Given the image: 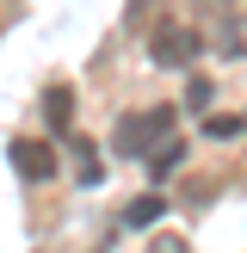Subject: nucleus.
<instances>
[{
  "instance_id": "1",
  "label": "nucleus",
  "mask_w": 247,
  "mask_h": 253,
  "mask_svg": "<svg viewBox=\"0 0 247 253\" xmlns=\"http://www.w3.org/2000/svg\"><path fill=\"white\" fill-rule=\"evenodd\" d=\"M173 105H148V111H124L118 118V130H111V148L118 155H130V161H142L148 148H161V142H173Z\"/></svg>"
},
{
  "instance_id": "2",
  "label": "nucleus",
  "mask_w": 247,
  "mask_h": 253,
  "mask_svg": "<svg viewBox=\"0 0 247 253\" xmlns=\"http://www.w3.org/2000/svg\"><path fill=\"white\" fill-rule=\"evenodd\" d=\"M148 49H155V62H161V68H185V62L198 56V31H192V25H161Z\"/></svg>"
},
{
  "instance_id": "3",
  "label": "nucleus",
  "mask_w": 247,
  "mask_h": 253,
  "mask_svg": "<svg viewBox=\"0 0 247 253\" xmlns=\"http://www.w3.org/2000/svg\"><path fill=\"white\" fill-rule=\"evenodd\" d=\"M12 167L31 185H43V179H56V148L49 142H12Z\"/></svg>"
},
{
  "instance_id": "4",
  "label": "nucleus",
  "mask_w": 247,
  "mask_h": 253,
  "mask_svg": "<svg viewBox=\"0 0 247 253\" xmlns=\"http://www.w3.org/2000/svg\"><path fill=\"white\" fill-rule=\"evenodd\" d=\"M216 56L247 62V12H229V19H222V31H216Z\"/></svg>"
},
{
  "instance_id": "5",
  "label": "nucleus",
  "mask_w": 247,
  "mask_h": 253,
  "mask_svg": "<svg viewBox=\"0 0 247 253\" xmlns=\"http://www.w3.org/2000/svg\"><path fill=\"white\" fill-rule=\"evenodd\" d=\"M179 161H185V142L173 136V142H161V155H148V173H155V179H167V173L179 167Z\"/></svg>"
},
{
  "instance_id": "6",
  "label": "nucleus",
  "mask_w": 247,
  "mask_h": 253,
  "mask_svg": "<svg viewBox=\"0 0 247 253\" xmlns=\"http://www.w3.org/2000/svg\"><path fill=\"white\" fill-rule=\"evenodd\" d=\"M185 105H192V111L210 105V81H204V74H192V81H185Z\"/></svg>"
},
{
  "instance_id": "7",
  "label": "nucleus",
  "mask_w": 247,
  "mask_h": 253,
  "mask_svg": "<svg viewBox=\"0 0 247 253\" xmlns=\"http://www.w3.org/2000/svg\"><path fill=\"white\" fill-rule=\"evenodd\" d=\"M155 216H161V198H142V204H136L124 222H130V229H142V222H155Z\"/></svg>"
},
{
  "instance_id": "8",
  "label": "nucleus",
  "mask_w": 247,
  "mask_h": 253,
  "mask_svg": "<svg viewBox=\"0 0 247 253\" xmlns=\"http://www.w3.org/2000/svg\"><path fill=\"white\" fill-rule=\"evenodd\" d=\"M204 136H216V142L222 136H241V118H204Z\"/></svg>"
},
{
  "instance_id": "9",
  "label": "nucleus",
  "mask_w": 247,
  "mask_h": 253,
  "mask_svg": "<svg viewBox=\"0 0 247 253\" xmlns=\"http://www.w3.org/2000/svg\"><path fill=\"white\" fill-rule=\"evenodd\" d=\"M43 99H49V118H56V124H68V93H62V86H49Z\"/></svg>"
},
{
  "instance_id": "10",
  "label": "nucleus",
  "mask_w": 247,
  "mask_h": 253,
  "mask_svg": "<svg viewBox=\"0 0 247 253\" xmlns=\"http://www.w3.org/2000/svg\"><path fill=\"white\" fill-rule=\"evenodd\" d=\"M148 253H192V247H185L179 235H161V241H148Z\"/></svg>"
}]
</instances>
